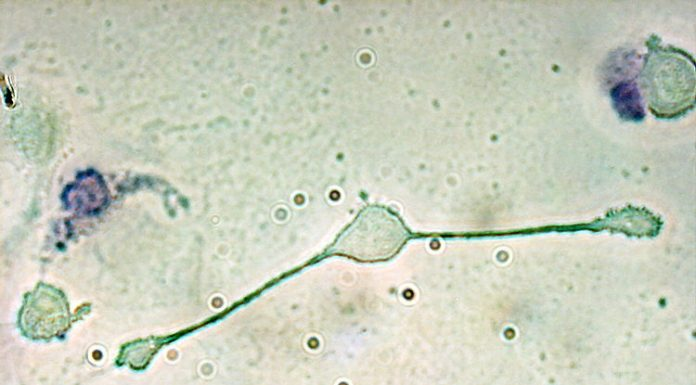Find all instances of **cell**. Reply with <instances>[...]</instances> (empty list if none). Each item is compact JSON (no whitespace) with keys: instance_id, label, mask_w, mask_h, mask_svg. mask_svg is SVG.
<instances>
[{"instance_id":"cell-1","label":"cell","mask_w":696,"mask_h":385,"mask_svg":"<svg viewBox=\"0 0 696 385\" xmlns=\"http://www.w3.org/2000/svg\"><path fill=\"white\" fill-rule=\"evenodd\" d=\"M407 232L394 215L380 208L363 212L341 243L342 251L360 259H384L402 246Z\"/></svg>"},{"instance_id":"cell-2","label":"cell","mask_w":696,"mask_h":385,"mask_svg":"<svg viewBox=\"0 0 696 385\" xmlns=\"http://www.w3.org/2000/svg\"><path fill=\"white\" fill-rule=\"evenodd\" d=\"M613 99L621 115L627 118L638 119L642 117L643 110L637 90L631 85H620L615 88Z\"/></svg>"}]
</instances>
